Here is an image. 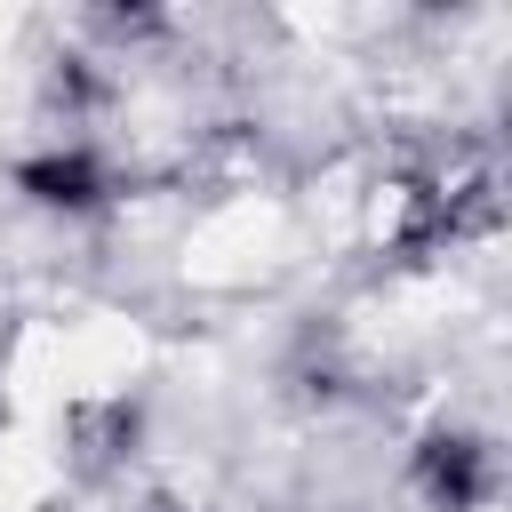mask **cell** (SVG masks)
Instances as JSON below:
<instances>
[{
    "label": "cell",
    "mask_w": 512,
    "mask_h": 512,
    "mask_svg": "<svg viewBox=\"0 0 512 512\" xmlns=\"http://www.w3.org/2000/svg\"><path fill=\"white\" fill-rule=\"evenodd\" d=\"M16 184H24L32 200H48V208H96V200H104V168H96L88 152H48V160H24V168H16Z\"/></svg>",
    "instance_id": "obj_1"
},
{
    "label": "cell",
    "mask_w": 512,
    "mask_h": 512,
    "mask_svg": "<svg viewBox=\"0 0 512 512\" xmlns=\"http://www.w3.org/2000/svg\"><path fill=\"white\" fill-rule=\"evenodd\" d=\"M424 488L448 504V512H464V504H480V488H488V456L472 448V440H424Z\"/></svg>",
    "instance_id": "obj_2"
}]
</instances>
